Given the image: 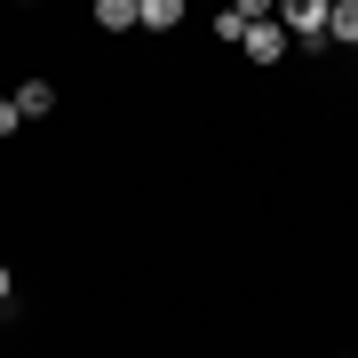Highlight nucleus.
Instances as JSON below:
<instances>
[{
    "mask_svg": "<svg viewBox=\"0 0 358 358\" xmlns=\"http://www.w3.org/2000/svg\"><path fill=\"white\" fill-rule=\"evenodd\" d=\"M279 32L319 48V40H327V0H287V8H279Z\"/></svg>",
    "mask_w": 358,
    "mask_h": 358,
    "instance_id": "obj_1",
    "label": "nucleus"
},
{
    "mask_svg": "<svg viewBox=\"0 0 358 358\" xmlns=\"http://www.w3.org/2000/svg\"><path fill=\"white\" fill-rule=\"evenodd\" d=\"M239 48L255 56V64H279V56H287V32L271 24V16H255V24H247V40H239Z\"/></svg>",
    "mask_w": 358,
    "mask_h": 358,
    "instance_id": "obj_2",
    "label": "nucleus"
},
{
    "mask_svg": "<svg viewBox=\"0 0 358 358\" xmlns=\"http://www.w3.org/2000/svg\"><path fill=\"white\" fill-rule=\"evenodd\" d=\"M327 40H350L358 48V0H327Z\"/></svg>",
    "mask_w": 358,
    "mask_h": 358,
    "instance_id": "obj_3",
    "label": "nucleus"
},
{
    "mask_svg": "<svg viewBox=\"0 0 358 358\" xmlns=\"http://www.w3.org/2000/svg\"><path fill=\"white\" fill-rule=\"evenodd\" d=\"M136 24L143 32H167V24H183V8H176V0H136Z\"/></svg>",
    "mask_w": 358,
    "mask_h": 358,
    "instance_id": "obj_4",
    "label": "nucleus"
},
{
    "mask_svg": "<svg viewBox=\"0 0 358 358\" xmlns=\"http://www.w3.org/2000/svg\"><path fill=\"white\" fill-rule=\"evenodd\" d=\"M48 103H56V88H48V80H24V88H16V112H24V120H40Z\"/></svg>",
    "mask_w": 358,
    "mask_h": 358,
    "instance_id": "obj_5",
    "label": "nucleus"
},
{
    "mask_svg": "<svg viewBox=\"0 0 358 358\" xmlns=\"http://www.w3.org/2000/svg\"><path fill=\"white\" fill-rule=\"evenodd\" d=\"M96 24L103 32H128L136 24V0H96Z\"/></svg>",
    "mask_w": 358,
    "mask_h": 358,
    "instance_id": "obj_6",
    "label": "nucleus"
},
{
    "mask_svg": "<svg viewBox=\"0 0 358 358\" xmlns=\"http://www.w3.org/2000/svg\"><path fill=\"white\" fill-rule=\"evenodd\" d=\"M255 16H263V8H223L215 32H223V40H247V24H255Z\"/></svg>",
    "mask_w": 358,
    "mask_h": 358,
    "instance_id": "obj_7",
    "label": "nucleus"
},
{
    "mask_svg": "<svg viewBox=\"0 0 358 358\" xmlns=\"http://www.w3.org/2000/svg\"><path fill=\"white\" fill-rule=\"evenodd\" d=\"M24 128V112H16V96H0V136H16Z\"/></svg>",
    "mask_w": 358,
    "mask_h": 358,
    "instance_id": "obj_8",
    "label": "nucleus"
},
{
    "mask_svg": "<svg viewBox=\"0 0 358 358\" xmlns=\"http://www.w3.org/2000/svg\"><path fill=\"white\" fill-rule=\"evenodd\" d=\"M8 287H16V279H8V271H0V303H8Z\"/></svg>",
    "mask_w": 358,
    "mask_h": 358,
    "instance_id": "obj_9",
    "label": "nucleus"
},
{
    "mask_svg": "<svg viewBox=\"0 0 358 358\" xmlns=\"http://www.w3.org/2000/svg\"><path fill=\"white\" fill-rule=\"evenodd\" d=\"M334 358H350V350H334Z\"/></svg>",
    "mask_w": 358,
    "mask_h": 358,
    "instance_id": "obj_10",
    "label": "nucleus"
}]
</instances>
